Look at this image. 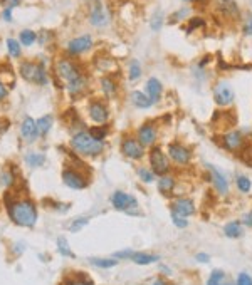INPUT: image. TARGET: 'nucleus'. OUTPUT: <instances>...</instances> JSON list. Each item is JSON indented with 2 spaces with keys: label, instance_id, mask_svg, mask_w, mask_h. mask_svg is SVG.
I'll return each instance as SVG.
<instances>
[{
  "label": "nucleus",
  "instance_id": "obj_17",
  "mask_svg": "<svg viewBox=\"0 0 252 285\" xmlns=\"http://www.w3.org/2000/svg\"><path fill=\"white\" fill-rule=\"evenodd\" d=\"M87 112H89V118L93 119L96 124H106L109 119V111H108V106L104 104L103 101H98L94 99L87 108Z\"/></svg>",
  "mask_w": 252,
  "mask_h": 285
},
{
  "label": "nucleus",
  "instance_id": "obj_35",
  "mask_svg": "<svg viewBox=\"0 0 252 285\" xmlns=\"http://www.w3.org/2000/svg\"><path fill=\"white\" fill-rule=\"evenodd\" d=\"M163 22H165V16H163V12L162 10H155L151 20H150V27H151L153 32H158L160 29L163 27Z\"/></svg>",
  "mask_w": 252,
  "mask_h": 285
},
{
  "label": "nucleus",
  "instance_id": "obj_46",
  "mask_svg": "<svg viewBox=\"0 0 252 285\" xmlns=\"http://www.w3.org/2000/svg\"><path fill=\"white\" fill-rule=\"evenodd\" d=\"M0 183L5 185V186H12L14 185V174L10 173L9 170H3L2 171V178H0Z\"/></svg>",
  "mask_w": 252,
  "mask_h": 285
},
{
  "label": "nucleus",
  "instance_id": "obj_51",
  "mask_svg": "<svg viewBox=\"0 0 252 285\" xmlns=\"http://www.w3.org/2000/svg\"><path fill=\"white\" fill-rule=\"evenodd\" d=\"M7 93H9V91H7V87L3 86L2 82H0V101L5 99V97H7Z\"/></svg>",
  "mask_w": 252,
  "mask_h": 285
},
{
  "label": "nucleus",
  "instance_id": "obj_41",
  "mask_svg": "<svg viewBox=\"0 0 252 285\" xmlns=\"http://www.w3.org/2000/svg\"><path fill=\"white\" fill-rule=\"evenodd\" d=\"M35 39H37V34H35V32H32V31L20 32V44H24V46H32Z\"/></svg>",
  "mask_w": 252,
  "mask_h": 285
},
{
  "label": "nucleus",
  "instance_id": "obj_47",
  "mask_svg": "<svg viewBox=\"0 0 252 285\" xmlns=\"http://www.w3.org/2000/svg\"><path fill=\"white\" fill-rule=\"evenodd\" d=\"M242 34L246 35V37H252V16H249L246 20H244Z\"/></svg>",
  "mask_w": 252,
  "mask_h": 285
},
{
  "label": "nucleus",
  "instance_id": "obj_42",
  "mask_svg": "<svg viewBox=\"0 0 252 285\" xmlns=\"http://www.w3.org/2000/svg\"><path fill=\"white\" fill-rule=\"evenodd\" d=\"M7 49H9V54L12 57H19L20 56V44L16 41V39H7Z\"/></svg>",
  "mask_w": 252,
  "mask_h": 285
},
{
  "label": "nucleus",
  "instance_id": "obj_19",
  "mask_svg": "<svg viewBox=\"0 0 252 285\" xmlns=\"http://www.w3.org/2000/svg\"><path fill=\"white\" fill-rule=\"evenodd\" d=\"M217 10L227 20H235L237 17H240L239 3L235 0H217Z\"/></svg>",
  "mask_w": 252,
  "mask_h": 285
},
{
  "label": "nucleus",
  "instance_id": "obj_9",
  "mask_svg": "<svg viewBox=\"0 0 252 285\" xmlns=\"http://www.w3.org/2000/svg\"><path fill=\"white\" fill-rule=\"evenodd\" d=\"M158 136H160L158 126H156L155 121H147V123L140 124L136 129V138L140 140V142L145 148H153V146H156Z\"/></svg>",
  "mask_w": 252,
  "mask_h": 285
},
{
  "label": "nucleus",
  "instance_id": "obj_22",
  "mask_svg": "<svg viewBox=\"0 0 252 285\" xmlns=\"http://www.w3.org/2000/svg\"><path fill=\"white\" fill-rule=\"evenodd\" d=\"M175 185H177V180H175V176L171 173L165 174V176H158V191L162 193L165 198H170L171 191H173Z\"/></svg>",
  "mask_w": 252,
  "mask_h": 285
},
{
  "label": "nucleus",
  "instance_id": "obj_53",
  "mask_svg": "<svg viewBox=\"0 0 252 285\" xmlns=\"http://www.w3.org/2000/svg\"><path fill=\"white\" fill-rule=\"evenodd\" d=\"M20 0H9V5H7V9H14L16 5H19Z\"/></svg>",
  "mask_w": 252,
  "mask_h": 285
},
{
  "label": "nucleus",
  "instance_id": "obj_33",
  "mask_svg": "<svg viewBox=\"0 0 252 285\" xmlns=\"http://www.w3.org/2000/svg\"><path fill=\"white\" fill-rule=\"evenodd\" d=\"M52 123H54L52 116H42L41 119H37V121H35V126H37L39 134H47V133H49L50 127H52Z\"/></svg>",
  "mask_w": 252,
  "mask_h": 285
},
{
  "label": "nucleus",
  "instance_id": "obj_2",
  "mask_svg": "<svg viewBox=\"0 0 252 285\" xmlns=\"http://www.w3.org/2000/svg\"><path fill=\"white\" fill-rule=\"evenodd\" d=\"M71 148L74 149L78 155L87 156V158H96L104 151V142L98 141L86 131H79L72 136Z\"/></svg>",
  "mask_w": 252,
  "mask_h": 285
},
{
  "label": "nucleus",
  "instance_id": "obj_24",
  "mask_svg": "<svg viewBox=\"0 0 252 285\" xmlns=\"http://www.w3.org/2000/svg\"><path fill=\"white\" fill-rule=\"evenodd\" d=\"M66 89H67V93L71 94V96H81L84 91L87 89V79L84 78V76H78L76 79H72L71 82L66 84Z\"/></svg>",
  "mask_w": 252,
  "mask_h": 285
},
{
  "label": "nucleus",
  "instance_id": "obj_57",
  "mask_svg": "<svg viewBox=\"0 0 252 285\" xmlns=\"http://www.w3.org/2000/svg\"><path fill=\"white\" fill-rule=\"evenodd\" d=\"M224 285H235V284H224Z\"/></svg>",
  "mask_w": 252,
  "mask_h": 285
},
{
  "label": "nucleus",
  "instance_id": "obj_56",
  "mask_svg": "<svg viewBox=\"0 0 252 285\" xmlns=\"http://www.w3.org/2000/svg\"><path fill=\"white\" fill-rule=\"evenodd\" d=\"M184 2H197V0H184Z\"/></svg>",
  "mask_w": 252,
  "mask_h": 285
},
{
  "label": "nucleus",
  "instance_id": "obj_3",
  "mask_svg": "<svg viewBox=\"0 0 252 285\" xmlns=\"http://www.w3.org/2000/svg\"><path fill=\"white\" fill-rule=\"evenodd\" d=\"M148 161H150V168H151V171L156 176H165V174L171 173V161L162 146L156 144L153 148H150Z\"/></svg>",
  "mask_w": 252,
  "mask_h": 285
},
{
  "label": "nucleus",
  "instance_id": "obj_25",
  "mask_svg": "<svg viewBox=\"0 0 252 285\" xmlns=\"http://www.w3.org/2000/svg\"><path fill=\"white\" fill-rule=\"evenodd\" d=\"M100 84H101V91H103V94L106 97H115L116 94H118L119 87L113 76H103V78L100 79Z\"/></svg>",
  "mask_w": 252,
  "mask_h": 285
},
{
  "label": "nucleus",
  "instance_id": "obj_18",
  "mask_svg": "<svg viewBox=\"0 0 252 285\" xmlns=\"http://www.w3.org/2000/svg\"><path fill=\"white\" fill-rule=\"evenodd\" d=\"M63 181L66 186H69L72 190H83L87 186V180L79 171H76L74 168H66L63 171Z\"/></svg>",
  "mask_w": 252,
  "mask_h": 285
},
{
  "label": "nucleus",
  "instance_id": "obj_50",
  "mask_svg": "<svg viewBox=\"0 0 252 285\" xmlns=\"http://www.w3.org/2000/svg\"><path fill=\"white\" fill-rule=\"evenodd\" d=\"M3 19H5L7 22L12 20V9H7L5 7V10H3Z\"/></svg>",
  "mask_w": 252,
  "mask_h": 285
},
{
  "label": "nucleus",
  "instance_id": "obj_26",
  "mask_svg": "<svg viewBox=\"0 0 252 285\" xmlns=\"http://www.w3.org/2000/svg\"><path fill=\"white\" fill-rule=\"evenodd\" d=\"M130 97H131L133 106L134 108H138V109H150L153 106V102L148 97V94L141 93V91H133V93L130 94Z\"/></svg>",
  "mask_w": 252,
  "mask_h": 285
},
{
  "label": "nucleus",
  "instance_id": "obj_8",
  "mask_svg": "<svg viewBox=\"0 0 252 285\" xmlns=\"http://www.w3.org/2000/svg\"><path fill=\"white\" fill-rule=\"evenodd\" d=\"M20 74H22V78H25L27 81H32L35 84H47V81H49L44 64L24 62V64L20 65Z\"/></svg>",
  "mask_w": 252,
  "mask_h": 285
},
{
  "label": "nucleus",
  "instance_id": "obj_44",
  "mask_svg": "<svg viewBox=\"0 0 252 285\" xmlns=\"http://www.w3.org/2000/svg\"><path fill=\"white\" fill-rule=\"evenodd\" d=\"M171 223L177 226V228H187V226H188L187 218L180 217V215H175V213H171Z\"/></svg>",
  "mask_w": 252,
  "mask_h": 285
},
{
  "label": "nucleus",
  "instance_id": "obj_14",
  "mask_svg": "<svg viewBox=\"0 0 252 285\" xmlns=\"http://www.w3.org/2000/svg\"><path fill=\"white\" fill-rule=\"evenodd\" d=\"M56 74L59 79H63V81L67 84L71 82L72 79H76L78 76H81V72H79L78 65L74 64V62H71L69 59H61L56 62Z\"/></svg>",
  "mask_w": 252,
  "mask_h": 285
},
{
  "label": "nucleus",
  "instance_id": "obj_55",
  "mask_svg": "<svg viewBox=\"0 0 252 285\" xmlns=\"http://www.w3.org/2000/svg\"><path fill=\"white\" fill-rule=\"evenodd\" d=\"M153 285H165V284H163L162 280H158V282H155V284H153Z\"/></svg>",
  "mask_w": 252,
  "mask_h": 285
},
{
  "label": "nucleus",
  "instance_id": "obj_37",
  "mask_svg": "<svg viewBox=\"0 0 252 285\" xmlns=\"http://www.w3.org/2000/svg\"><path fill=\"white\" fill-rule=\"evenodd\" d=\"M25 161H27L29 166L37 168V166H42L44 164V161H46V156H44L42 153H29V155L25 156Z\"/></svg>",
  "mask_w": 252,
  "mask_h": 285
},
{
  "label": "nucleus",
  "instance_id": "obj_38",
  "mask_svg": "<svg viewBox=\"0 0 252 285\" xmlns=\"http://www.w3.org/2000/svg\"><path fill=\"white\" fill-rule=\"evenodd\" d=\"M225 282V272L224 270H212L209 280H207V285H224Z\"/></svg>",
  "mask_w": 252,
  "mask_h": 285
},
{
  "label": "nucleus",
  "instance_id": "obj_4",
  "mask_svg": "<svg viewBox=\"0 0 252 285\" xmlns=\"http://www.w3.org/2000/svg\"><path fill=\"white\" fill-rule=\"evenodd\" d=\"M214 140L217 141V144L220 146V148H224L225 151L232 153V155H237L247 142L242 131L235 129V127L231 131H225V133H220L218 136H215Z\"/></svg>",
  "mask_w": 252,
  "mask_h": 285
},
{
  "label": "nucleus",
  "instance_id": "obj_5",
  "mask_svg": "<svg viewBox=\"0 0 252 285\" xmlns=\"http://www.w3.org/2000/svg\"><path fill=\"white\" fill-rule=\"evenodd\" d=\"M167 155H168V158H170L171 164L180 166V168L188 166V164L192 163V159H193L192 148L187 146V144H184V142H180V141H170L168 142L167 144Z\"/></svg>",
  "mask_w": 252,
  "mask_h": 285
},
{
  "label": "nucleus",
  "instance_id": "obj_28",
  "mask_svg": "<svg viewBox=\"0 0 252 285\" xmlns=\"http://www.w3.org/2000/svg\"><path fill=\"white\" fill-rule=\"evenodd\" d=\"M141 76H143V67H141V62L138 59H131L130 65H128V79H130V82L140 81Z\"/></svg>",
  "mask_w": 252,
  "mask_h": 285
},
{
  "label": "nucleus",
  "instance_id": "obj_12",
  "mask_svg": "<svg viewBox=\"0 0 252 285\" xmlns=\"http://www.w3.org/2000/svg\"><path fill=\"white\" fill-rule=\"evenodd\" d=\"M237 119L235 114L229 109H224V111H217L215 116L212 118V126L215 127L217 133H225V131H231L235 126Z\"/></svg>",
  "mask_w": 252,
  "mask_h": 285
},
{
  "label": "nucleus",
  "instance_id": "obj_21",
  "mask_svg": "<svg viewBox=\"0 0 252 285\" xmlns=\"http://www.w3.org/2000/svg\"><path fill=\"white\" fill-rule=\"evenodd\" d=\"M20 134L24 140L27 141H34L35 138L39 136L37 126H35V121L32 118H25L20 124Z\"/></svg>",
  "mask_w": 252,
  "mask_h": 285
},
{
  "label": "nucleus",
  "instance_id": "obj_30",
  "mask_svg": "<svg viewBox=\"0 0 252 285\" xmlns=\"http://www.w3.org/2000/svg\"><path fill=\"white\" fill-rule=\"evenodd\" d=\"M136 174H138V178H140L143 183H153L155 181V178H156V174L151 171V168H147V166H140V168H136Z\"/></svg>",
  "mask_w": 252,
  "mask_h": 285
},
{
  "label": "nucleus",
  "instance_id": "obj_43",
  "mask_svg": "<svg viewBox=\"0 0 252 285\" xmlns=\"http://www.w3.org/2000/svg\"><path fill=\"white\" fill-rule=\"evenodd\" d=\"M57 248H59V252L63 255H66V257H74V253L71 252V248H69V243H67V240L64 238V237H59L57 238Z\"/></svg>",
  "mask_w": 252,
  "mask_h": 285
},
{
  "label": "nucleus",
  "instance_id": "obj_29",
  "mask_svg": "<svg viewBox=\"0 0 252 285\" xmlns=\"http://www.w3.org/2000/svg\"><path fill=\"white\" fill-rule=\"evenodd\" d=\"M242 233H244V230H242V223H240V222H231V223H227L224 226V235L227 237V238H232V240L240 238Z\"/></svg>",
  "mask_w": 252,
  "mask_h": 285
},
{
  "label": "nucleus",
  "instance_id": "obj_32",
  "mask_svg": "<svg viewBox=\"0 0 252 285\" xmlns=\"http://www.w3.org/2000/svg\"><path fill=\"white\" fill-rule=\"evenodd\" d=\"M237 158H239L244 164H247V166L252 168V142H246V146L237 153Z\"/></svg>",
  "mask_w": 252,
  "mask_h": 285
},
{
  "label": "nucleus",
  "instance_id": "obj_40",
  "mask_svg": "<svg viewBox=\"0 0 252 285\" xmlns=\"http://www.w3.org/2000/svg\"><path fill=\"white\" fill-rule=\"evenodd\" d=\"M188 12H190L188 7H184V9H180V10H177V12H173L170 16V24H177V22H182L184 19H187Z\"/></svg>",
  "mask_w": 252,
  "mask_h": 285
},
{
  "label": "nucleus",
  "instance_id": "obj_16",
  "mask_svg": "<svg viewBox=\"0 0 252 285\" xmlns=\"http://www.w3.org/2000/svg\"><path fill=\"white\" fill-rule=\"evenodd\" d=\"M91 47H93V37L89 34H84V35H79V37H74L72 41H69L67 54H71V56H81V54L87 52Z\"/></svg>",
  "mask_w": 252,
  "mask_h": 285
},
{
  "label": "nucleus",
  "instance_id": "obj_23",
  "mask_svg": "<svg viewBox=\"0 0 252 285\" xmlns=\"http://www.w3.org/2000/svg\"><path fill=\"white\" fill-rule=\"evenodd\" d=\"M96 67L101 72H104V76H113L118 72L119 74V67L111 57H96Z\"/></svg>",
  "mask_w": 252,
  "mask_h": 285
},
{
  "label": "nucleus",
  "instance_id": "obj_7",
  "mask_svg": "<svg viewBox=\"0 0 252 285\" xmlns=\"http://www.w3.org/2000/svg\"><path fill=\"white\" fill-rule=\"evenodd\" d=\"M121 149V155L128 159H133V161H141L147 155V148L140 142L136 136H131V134H125L119 144Z\"/></svg>",
  "mask_w": 252,
  "mask_h": 285
},
{
  "label": "nucleus",
  "instance_id": "obj_31",
  "mask_svg": "<svg viewBox=\"0 0 252 285\" xmlns=\"http://www.w3.org/2000/svg\"><path fill=\"white\" fill-rule=\"evenodd\" d=\"M235 186L240 193H249L252 190V181L246 174H237L235 176Z\"/></svg>",
  "mask_w": 252,
  "mask_h": 285
},
{
  "label": "nucleus",
  "instance_id": "obj_10",
  "mask_svg": "<svg viewBox=\"0 0 252 285\" xmlns=\"http://www.w3.org/2000/svg\"><path fill=\"white\" fill-rule=\"evenodd\" d=\"M205 168H207V173H209V176H210V183L215 188V191L222 196L229 195V180H227V176H225L224 171H222L218 166L210 164V163H207Z\"/></svg>",
  "mask_w": 252,
  "mask_h": 285
},
{
  "label": "nucleus",
  "instance_id": "obj_36",
  "mask_svg": "<svg viewBox=\"0 0 252 285\" xmlns=\"http://www.w3.org/2000/svg\"><path fill=\"white\" fill-rule=\"evenodd\" d=\"M108 133H109V127L106 126V124H103V126L89 127V134L94 138V140H98V141H104V138L108 136Z\"/></svg>",
  "mask_w": 252,
  "mask_h": 285
},
{
  "label": "nucleus",
  "instance_id": "obj_6",
  "mask_svg": "<svg viewBox=\"0 0 252 285\" xmlns=\"http://www.w3.org/2000/svg\"><path fill=\"white\" fill-rule=\"evenodd\" d=\"M212 96H214V102L218 106V108H231L235 101V93H234V87L231 86V82L225 81V79H220L214 84L212 87Z\"/></svg>",
  "mask_w": 252,
  "mask_h": 285
},
{
  "label": "nucleus",
  "instance_id": "obj_15",
  "mask_svg": "<svg viewBox=\"0 0 252 285\" xmlns=\"http://www.w3.org/2000/svg\"><path fill=\"white\" fill-rule=\"evenodd\" d=\"M195 203H193L192 198H188V196H178V198H175L173 202L170 205V211L175 215H180V217H192L193 213H195Z\"/></svg>",
  "mask_w": 252,
  "mask_h": 285
},
{
  "label": "nucleus",
  "instance_id": "obj_39",
  "mask_svg": "<svg viewBox=\"0 0 252 285\" xmlns=\"http://www.w3.org/2000/svg\"><path fill=\"white\" fill-rule=\"evenodd\" d=\"M87 223H89V218H86V217L76 218V220L71 222V225L67 226V230H69V232H72V233H76V232H79L81 228H84Z\"/></svg>",
  "mask_w": 252,
  "mask_h": 285
},
{
  "label": "nucleus",
  "instance_id": "obj_52",
  "mask_svg": "<svg viewBox=\"0 0 252 285\" xmlns=\"http://www.w3.org/2000/svg\"><path fill=\"white\" fill-rule=\"evenodd\" d=\"M244 223H246L247 226H252V210L249 211V213H246V217H244Z\"/></svg>",
  "mask_w": 252,
  "mask_h": 285
},
{
  "label": "nucleus",
  "instance_id": "obj_54",
  "mask_svg": "<svg viewBox=\"0 0 252 285\" xmlns=\"http://www.w3.org/2000/svg\"><path fill=\"white\" fill-rule=\"evenodd\" d=\"M160 270H162V272H165V273H168V275H170V269H167V267L165 265H160Z\"/></svg>",
  "mask_w": 252,
  "mask_h": 285
},
{
  "label": "nucleus",
  "instance_id": "obj_49",
  "mask_svg": "<svg viewBox=\"0 0 252 285\" xmlns=\"http://www.w3.org/2000/svg\"><path fill=\"white\" fill-rule=\"evenodd\" d=\"M131 253H133V250H125V252H116L115 253V258H128V260H130L131 258Z\"/></svg>",
  "mask_w": 252,
  "mask_h": 285
},
{
  "label": "nucleus",
  "instance_id": "obj_34",
  "mask_svg": "<svg viewBox=\"0 0 252 285\" xmlns=\"http://www.w3.org/2000/svg\"><path fill=\"white\" fill-rule=\"evenodd\" d=\"M89 264L100 269H113L118 265V258H89Z\"/></svg>",
  "mask_w": 252,
  "mask_h": 285
},
{
  "label": "nucleus",
  "instance_id": "obj_27",
  "mask_svg": "<svg viewBox=\"0 0 252 285\" xmlns=\"http://www.w3.org/2000/svg\"><path fill=\"white\" fill-rule=\"evenodd\" d=\"M158 255H153V253H145V252H133L131 253L130 260L136 265H150V264H155L158 262Z\"/></svg>",
  "mask_w": 252,
  "mask_h": 285
},
{
  "label": "nucleus",
  "instance_id": "obj_13",
  "mask_svg": "<svg viewBox=\"0 0 252 285\" xmlns=\"http://www.w3.org/2000/svg\"><path fill=\"white\" fill-rule=\"evenodd\" d=\"M111 205L115 210L119 211H128L131 213V210H138V202L133 195H128L125 191H115L111 195Z\"/></svg>",
  "mask_w": 252,
  "mask_h": 285
},
{
  "label": "nucleus",
  "instance_id": "obj_11",
  "mask_svg": "<svg viewBox=\"0 0 252 285\" xmlns=\"http://www.w3.org/2000/svg\"><path fill=\"white\" fill-rule=\"evenodd\" d=\"M89 22L93 27H106L109 24V14L101 0H91L89 2Z\"/></svg>",
  "mask_w": 252,
  "mask_h": 285
},
{
  "label": "nucleus",
  "instance_id": "obj_45",
  "mask_svg": "<svg viewBox=\"0 0 252 285\" xmlns=\"http://www.w3.org/2000/svg\"><path fill=\"white\" fill-rule=\"evenodd\" d=\"M235 285H252V277L247 272H240L235 279Z\"/></svg>",
  "mask_w": 252,
  "mask_h": 285
},
{
  "label": "nucleus",
  "instance_id": "obj_20",
  "mask_svg": "<svg viewBox=\"0 0 252 285\" xmlns=\"http://www.w3.org/2000/svg\"><path fill=\"white\" fill-rule=\"evenodd\" d=\"M145 93L148 94V97L151 99L153 104H158V102L162 101V96H163L162 81L156 78H150L147 81V86H145Z\"/></svg>",
  "mask_w": 252,
  "mask_h": 285
},
{
  "label": "nucleus",
  "instance_id": "obj_1",
  "mask_svg": "<svg viewBox=\"0 0 252 285\" xmlns=\"http://www.w3.org/2000/svg\"><path fill=\"white\" fill-rule=\"evenodd\" d=\"M9 217L20 226H34L37 222V210L31 200H17L9 203Z\"/></svg>",
  "mask_w": 252,
  "mask_h": 285
},
{
  "label": "nucleus",
  "instance_id": "obj_48",
  "mask_svg": "<svg viewBox=\"0 0 252 285\" xmlns=\"http://www.w3.org/2000/svg\"><path fill=\"white\" fill-rule=\"evenodd\" d=\"M195 260L199 262V264H209L210 262V255L203 253V252H200V253L195 255Z\"/></svg>",
  "mask_w": 252,
  "mask_h": 285
}]
</instances>
